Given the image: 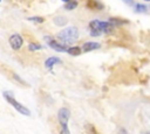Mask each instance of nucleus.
Returning <instances> with one entry per match:
<instances>
[{"mask_svg": "<svg viewBox=\"0 0 150 134\" xmlns=\"http://www.w3.org/2000/svg\"><path fill=\"white\" fill-rule=\"evenodd\" d=\"M89 31L91 36H98L102 33L110 34L114 30V24L107 21H101V20H93L89 22Z\"/></svg>", "mask_w": 150, "mask_h": 134, "instance_id": "nucleus-1", "label": "nucleus"}, {"mask_svg": "<svg viewBox=\"0 0 150 134\" xmlns=\"http://www.w3.org/2000/svg\"><path fill=\"white\" fill-rule=\"evenodd\" d=\"M2 96H4V98L6 99V101L9 104V105H12L13 107H14V110L16 111V112H19L20 114H22V115H26V117H30V111L25 106V105H22L21 103H19L16 99H15V97H14V93L12 92V91H4L2 92Z\"/></svg>", "mask_w": 150, "mask_h": 134, "instance_id": "nucleus-2", "label": "nucleus"}, {"mask_svg": "<svg viewBox=\"0 0 150 134\" xmlns=\"http://www.w3.org/2000/svg\"><path fill=\"white\" fill-rule=\"evenodd\" d=\"M79 37V29L74 26H70L68 28H64L63 30H61L60 33H57V38L63 43V44H68V43H74Z\"/></svg>", "mask_w": 150, "mask_h": 134, "instance_id": "nucleus-3", "label": "nucleus"}, {"mask_svg": "<svg viewBox=\"0 0 150 134\" xmlns=\"http://www.w3.org/2000/svg\"><path fill=\"white\" fill-rule=\"evenodd\" d=\"M70 118V111L67 107H61L57 112V120L60 124V134H70L68 128V121Z\"/></svg>", "mask_w": 150, "mask_h": 134, "instance_id": "nucleus-4", "label": "nucleus"}, {"mask_svg": "<svg viewBox=\"0 0 150 134\" xmlns=\"http://www.w3.org/2000/svg\"><path fill=\"white\" fill-rule=\"evenodd\" d=\"M45 40L48 42V45L52 48V49H54V50H56V51H60V52H64V51H67V47H66V44H63V43H60V42H56L54 38H52V37H49V36H46L45 37Z\"/></svg>", "mask_w": 150, "mask_h": 134, "instance_id": "nucleus-5", "label": "nucleus"}, {"mask_svg": "<svg viewBox=\"0 0 150 134\" xmlns=\"http://www.w3.org/2000/svg\"><path fill=\"white\" fill-rule=\"evenodd\" d=\"M9 44L12 47V49L14 50H19L22 44H23V40L22 37L19 35V34H13L11 37H9Z\"/></svg>", "mask_w": 150, "mask_h": 134, "instance_id": "nucleus-6", "label": "nucleus"}, {"mask_svg": "<svg viewBox=\"0 0 150 134\" xmlns=\"http://www.w3.org/2000/svg\"><path fill=\"white\" fill-rule=\"evenodd\" d=\"M61 63V59L56 56H52V57H48L46 61H45V66L48 69V70H53L54 65L55 64H59Z\"/></svg>", "mask_w": 150, "mask_h": 134, "instance_id": "nucleus-7", "label": "nucleus"}, {"mask_svg": "<svg viewBox=\"0 0 150 134\" xmlns=\"http://www.w3.org/2000/svg\"><path fill=\"white\" fill-rule=\"evenodd\" d=\"M100 47H101V44L97 43V42H86L83 44V47H82V50L86 51V52H89V51H93V50L98 49Z\"/></svg>", "mask_w": 150, "mask_h": 134, "instance_id": "nucleus-8", "label": "nucleus"}, {"mask_svg": "<svg viewBox=\"0 0 150 134\" xmlns=\"http://www.w3.org/2000/svg\"><path fill=\"white\" fill-rule=\"evenodd\" d=\"M54 23H55V26H66L68 23V20L64 16H55Z\"/></svg>", "mask_w": 150, "mask_h": 134, "instance_id": "nucleus-9", "label": "nucleus"}, {"mask_svg": "<svg viewBox=\"0 0 150 134\" xmlns=\"http://www.w3.org/2000/svg\"><path fill=\"white\" fill-rule=\"evenodd\" d=\"M81 51H82V49H81L80 47H77V45H75V47H69V48L67 49V52L70 54V55H73V56H77V55H80Z\"/></svg>", "mask_w": 150, "mask_h": 134, "instance_id": "nucleus-10", "label": "nucleus"}, {"mask_svg": "<svg viewBox=\"0 0 150 134\" xmlns=\"http://www.w3.org/2000/svg\"><path fill=\"white\" fill-rule=\"evenodd\" d=\"M134 6H135L134 7V10L136 13H146L148 12V7L145 5H143V3H136Z\"/></svg>", "mask_w": 150, "mask_h": 134, "instance_id": "nucleus-11", "label": "nucleus"}, {"mask_svg": "<svg viewBox=\"0 0 150 134\" xmlns=\"http://www.w3.org/2000/svg\"><path fill=\"white\" fill-rule=\"evenodd\" d=\"M88 7H90V8H95V9H102L103 8V5L102 3H100L98 1H96V0H88Z\"/></svg>", "mask_w": 150, "mask_h": 134, "instance_id": "nucleus-12", "label": "nucleus"}, {"mask_svg": "<svg viewBox=\"0 0 150 134\" xmlns=\"http://www.w3.org/2000/svg\"><path fill=\"white\" fill-rule=\"evenodd\" d=\"M77 7V1L76 0H70L69 2H67L66 3V6H64V8L67 9V10H71V9H75Z\"/></svg>", "mask_w": 150, "mask_h": 134, "instance_id": "nucleus-13", "label": "nucleus"}, {"mask_svg": "<svg viewBox=\"0 0 150 134\" xmlns=\"http://www.w3.org/2000/svg\"><path fill=\"white\" fill-rule=\"evenodd\" d=\"M28 49H29L30 51H36V50L42 49V45H41V44H39V43H35V42H32V43H29Z\"/></svg>", "mask_w": 150, "mask_h": 134, "instance_id": "nucleus-14", "label": "nucleus"}, {"mask_svg": "<svg viewBox=\"0 0 150 134\" xmlns=\"http://www.w3.org/2000/svg\"><path fill=\"white\" fill-rule=\"evenodd\" d=\"M28 20L33 21V22H36V23H42L43 22V17H41V16H29Z\"/></svg>", "mask_w": 150, "mask_h": 134, "instance_id": "nucleus-15", "label": "nucleus"}, {"mask_svg": "<svg viewBox=\"0 0 150 134\" xmlns=\"http://www.w3.org/2000/svg\"><path fill=\"white\" fill-rule=\"evenodd\" d=\"M86 129L88 131V133H90V134H96V131H95V128H94V126L93 125H86Z\"/></svg>", "mask_w": 150, "mask_h": 134, "instance_id": "nucleus-16", "label": "nucleus"}, {"mask_svg": "<svg viewBox=\"0 0 150 134\" xmlns=\"http://www.w3.org/2000/svg\"><path fill=\"white\" fill-rule=\"evenodd\" d=\"M127 6H134L135 5V2H134V0H122Z\"/></svg>", "mask_w": 150, "mask_h": 134, "instance_id": "nucleus-17", "label": "nucleus"}, {"mask_svg": "<svg viewBox=\"0 0 150 134\" xmlns=\"http://www.w3.org/2000/svg\"><path fill=\"white\" fill-rule=\"evenodd\" d=\"M118 134H128V133H127V131H125L124 128H121V129L118 131Z\"/></svg>", "mask_w": 150, "mask_h": 134, "instance_id": "nucleus-18", "label": "nucleus"}, {"mask_svg": "<svg viewBox=\"0 0 150 134\" xmlns=\"http://www.w3.org/2000/svg\"><path fill=\"white\" fill-rule=\"evenodd\" d=\"M61 1H63V2H66V3H67V2H69L70 0H61Z\"/></svg>", "mask_w": 150, "mask_h": 134, "instance_id": "nucleus-19", "label": "nucleus"}, {"mask_svg": "<svg viewBox=\"0 0 150 134\" xmlns=\"http://www.w3.org/2000/svg\"><path fill=\"white\" fill-rule=\"evenodd\" d=\"M141 134H150V132H144V133H141Z\"/></svg>", "mask_w": 150, "mask_h": 134, "instance_id": "nucleus-20", "label": "nucleus"}, {"mask_svg": "<svg viewBox=\"0 0 150 134\" xmlns=\"http://www.w3.org/2000/svg\"><path fill=\"white\" fill-rule=\"evenodd\" d=\"M144 1H150V0H144Z\"/></svg>", "mask_w": 150, "mask_h": 134, "instance_id": "nucleus-21", "label": "nucleus"}]
</instances>
